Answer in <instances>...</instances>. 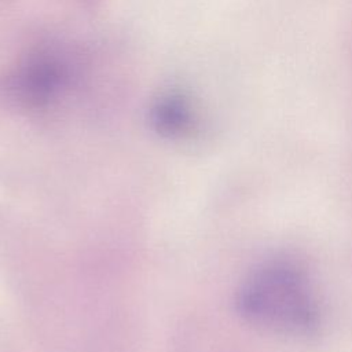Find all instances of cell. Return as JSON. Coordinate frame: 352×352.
Returning a JSON list of instances; mask_svg holds the SVG:
<instances>
[{
	"instance_id": "obj_2",
	"label": "cell",
	"mask_w": 352,
	"mask_h": 352,
	"mask_svg": "<svg viewBox=\"0 0 352 352\" xmlns=\"http://www.w3.org/2000/svg\"><path fill=\"white\" fill-rule=\"evenodd\" d=\"M151 122L164 136H183L194 125V113L183 95L169 94L161 96L153 106Z\"/></svg>"
},
{
	"instance_id": "obj_1",
	"label": "cell",
	"mask_w": 352,
	"mask_h": 352,
	"mask_svg": "<svg viewBox=\"0 0 352 352\" xmlns=\"http://www.w3.org/2000/svg\"><path fill=\"white\" fill-rule=\"evenodd\" d=\"M238 309L252 324L282 336H308L320 323V307L305 268L275 257L254 267L243 279Z\"/></svg>"
}]
</instances>
